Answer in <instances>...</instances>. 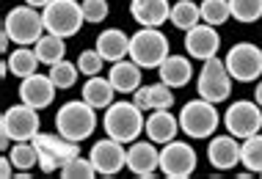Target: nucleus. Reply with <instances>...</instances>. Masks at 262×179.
<instances>
[{
    "mask_svg": "<svg viewBox=\"0 0 262 179\" xmlns=\"http://www.w3.org/2000/svg\"><path fill=\"white\" fill-rule=\"evenodd\" d=\"M136 102L141 110H168V107L174 105V91H171V85H166V83H152V85H141V88L133 94Z\"/></svg>",
    "mask_w": 262,
    "mask_h": 179,
    "instance_id": "obj_19",
    "label": "nucleus"
},
{
    "mask_svg": "<svg viewBox=\"0 0 262 179\" xmlns=\"http://www.w3.org/2000/svg\"><path fill=\"white\" fill-rule=\"evenodd\" d=\"M61 176L63 179H91V176H97V168H94V163H91V157L77 154L61 168Z\"/></svg>",
    "mask_w": 262,
    "mask_h": 179,
    "instance_id": "obj_33",
    "label": "nucleus"
},
{
    "mask_svg": "<svg viewBox=\"0 0 262 179\" xmlns=\"http://www.w3.org/2000/svg\"><path fill=\"white\" fill-rule=\"evenodd\" d=\"M9 157L17 171H31L33 166H39V152L33 146V141H17V146L9 152Z\"/></svg>",
    "mask_w": 262,
    "mask_h": 179,
    "instance_id": "obj_29",
    "label": "nucleus"
},
{
    "mask_svg": "<svg viewBox=\"0 0 262 179\" xmlns=\"http://www.w3.org/2000/svg\"><path fill=\"white\" fill-rule=\"evenodd\" d=\"M55 130L69 141H86L97 130V107H91L86 99H72L63 102L55 113Z\"/></svg>",
    "mask_w": 262,
    "mask_h": 179,
    "instance_id": "obj_2",
    "label": "nucleus"
},
{
    "mask_svg": "<svg viewBox=\"0 0 262 179\" xmlns=\"http://www.w3.org/2000/svg\"><path fill=\"white\" fill-rule=\"evenodd\" d=\"M226 132L235 135V138H251V135L262 132V110L257 102H249V99H237V102L229 105L224 116Z\"/></svg>",
    "mask_w": 262,
    "mask_h": 179,
    "instance_id": "obj_11",
    "label": "nucleus"
},
{
    "mask_svg": "<svg viewBox=\"0 0 262 179\" xmlns=\"http://www.w3.org/2000/svg\"><path fill=\"white\" fill-rule=\"evenodd\" d=\"M33 146H36V152H39V168L45 171V174L61 171L69 160H72V157L80 154V149H77V141L63 138L61 132H58V135L39 132L36 138H33Z\"/></svg>",
    "mask_w": 262,
    "mask_h": 179,
    "instance_id": "obj_6",
    "label": "nucleus"
},
{
    "mask_svg": "<svg viewBox=\"0 0 262 179\" xmlns=\"http://www.w3.org/2000/svg\"><path fill=\"white\" fill-rule=\"evenodd\" d=\"M177 132H182L180 119L171 116V110H152L146 119V135L155 143H168L177 138Z\"/></svg>",
    "mask_w": 262,
    "mask_h": 179,
    "instance_id": "obj_22",
    "label": "nucleus"
},
{
    "mask_svg": "<svg viewBox=\"0 0 262 179\" xmlns=\"http://www.w3.org/2000/svg\"><path fill=\"white\" fill-rule=\"evenodd\" d=\"M113 94H116V88H113L111 77H102V75L89 77L86 85H83V99H86L91 107H97V110L113 105Z\"/></svg>",
    "mask_w": 262,
    "mask_h": 179,
    "instance_id": "obj_24",
    "label": "nucleus"
},
{
    "mask_svg": "<svg viewBox=\"0 0 262 179\" xmlns=\"http://www.w3.org/2000/svg\"><path fill=\"white\" fill-rule=\"evenodd\" d=\"M254 102H257L259 107H262V80H259V85L254 88Z\"/></svg>",
    "mask_w": 262,
    "mask_h": 179,
    "instance_id": "obj_37",
    "label": "nucleus"
},
{
    "mask_svg": "<svg viewBox=\"0 0 262 179\" xmlns=\"http://www.w3.org/2000/svg\"><path fill=\"white\" fill-rule=\"evenodd\" d=\"M158 72H160V80L171 85V88H182L193 77V66H190V58H185V55H168L158 66Z\"/></svg>",
    "mask_w": 262,
    "mask_h": 179,
    "instance_id": "obj_23",
    "label": "nucleus"
},
{
    "mask_svg": "<svg viewBox=\"0 0 262 179\" xmlns=\"http://www.w3.org/2000/svg\"><path fill=\"white\" fill-rule=\"evenodd\" d=\"M202 23V9L193 3V0H180V3L171 6V25L180 28V31H190Z\"/></svg>",
    "mask_w": 262,
    "mask_h": 179,
    "instance_id": "obj_27",
    "label": "nucleus"
},
{
    "mask_svg": "<svg viewBox=\"0 0 262 179\" xmlns=\"http://www.w3.org/2000/svg\"><path fill=\"white\" fill-rule=\"evenodd\" d=\"M127 168L136 176H152L160 168V152L155 149V141H133L127 149Z\"/></svg>",
    "mask_w": 262,
    "mask_h": 179,
    "instance_id": "obj_16",
    "label": "nucleus"
},
{
    "mask_svg": "<svg viewBox=\"0 0 262 179\" xmlns=\"http://www.w3.org/2000/svg\"><path fill=\"white\" fill-rule=\"evenodd\" d=\"M168 39L158 28H141L138 33L130 36V58L141 69H158L168 58Z\"/></svg>",
    "mask_w": 262,
    "mask_h": 179,
    "instance_id": "obj_4",
    "label": "nucleus"
},
{
    "mask_svg": "<svg viewBox=\"0 0 262 179\" xmlns=\"http://www.w3.org/2000/svg\"><path fill=\"white\" fill-rule=\"evenodd\" d=\"M160 171L171 179H185L196 171V152L190 143L168 141L160 149Z\"/></svg>",
    "mask_w": 262,
    "mask_h": 179,
    "instance_id": "obj_12",
    "label": "nucleus"
},
{
    "mask_svg": "<svg viewBox=\"0 0 262 179\" xmlns=\"http://www.w3.org/2000/svg\"><path fill=\"white\" fill-rule=\"evenodd\" d=\"M259 176H262V174H259Z\"/></svg>",
    "mask_w": 262,
    "mask_h": 179,
    "instance_id": "obj_39",
    "label": "nucleus"
},
{
    "mask_svg": "<svg viewBox=\"0 0 262 179\" xmlns=\"http://www.w3.org/2000/svg\"><path fill=\"white\" fill-rule=\"evenodd\" d=\"M36 50L39 61L47 63V66H53V63L63 61V53H67V44H63V36H55V33H45L41 39L33 44Z\"/></svg>",
    "mask_w": 262,
    "mask_h": 179,
    "instance_id": "obj_26",
    "label": "nucleus"
},
{
    "mask_svg": "<svg viewBox=\"0 0 262 179\" xmlns=\"http://www.w3.org/2000/svg\"><path fill=\"white\" fill-rule=\"evenodd\" d=\"M102 63H105V58L100 55V50H83L80 55H77V66H80V72L83 75H89V77H94V75H100L102 72Z\"/></svg>",
    "mask_w": 262,
    "mask_h": 179,
    "instance_id": "obj_34",
    "label": "nucleus"
},
{
    "mask_svg": "<svg viewBox=\"0 0 262 179\" xmlns=\"http://www.w3.org/2000/svg\"><path fill=\"white\" fill-rule=\"evenodd\" d=\"M41 19H45V28L47 33H55V36H75L80 31V25L86 23L83 17V6L77 0H50V3L41 9Z\"/></svg>",
    "mask_w": 262,
    "mask_h": 179,
    "instance_id": "obj_5",
    "label": "nucleus"
},
{
    "mask_svg": "<svg viewBox=\"0 0 262 179\" xmlns=\"http://www.w3.org/2000/svg\"><path fill=\"white\" fill-rule=\"evenodd\" d=\"M240 163L246 166V171L262 174V135L259 132L243 141V146H240Z\"/></svg>",
    "mask_w": 262,
    "mask_h": 179,
    "instance_id": "obj_28",
    "label": "nucleus"
},
{
    "mask_svg": "<svg viewBox=\"0 0 262 179\" xmlns=\"http://www.w3.org/2000/svg\"><path fill=\"white\" fill-rule=\"evenodd\" d=\"M207 160L212 168L218 171H229L240 163V143L235 135H218L210 141L207 146Z\"/></svg>",
    "mask_w": 262,
    "mask_h": 179,
    "instance_id": "obj_17",
    "label": "nucleus"
},
{
    "mask_svg": "<svg viewBox=\"0 0 262 179\" xmlns=\"http://www.w3.org/2000/svg\"><path fill=\"white\" fill-rule=\"evenodd\" d=\"M97 50H100V55L105 61L116 63L124 55H130V36L124 31H119V28H108V31H102L97 36Z\"/></svg>",
    "mask_w": 262,
    "mask_h": 179,
    "instance_id": "obj_21",
    "label": "nucleus"
},
{
    "mask_svg": "<svg viewBox=\"0 0 262 179\" xmlns=\"http://www.w3.org/2000/svg\"><path fill=\"white\" fill-rule=\"evenodd\" d=\"M102 127L111 138H116L122 143H133V141H138L141 132H144L146 119H144V110H141L136 102H113V105L105 107Z\"/></svg>",
    "mask_w": 262,
    "mask_h": 179,
    "instance_id": "obj_1",
    "label": "nucleus"
},
{
    "mask_svg": "<svg viewBox=\"0 0 262 179\" xmlns=\"http://www.w3.org/2000/svg\"><path fill=\"white\" fill-rule=\"evenodd\" d=\"M196 91H199L202 99H207V102H224V99H229L232 94V75L229 69H226L224 61L218 58H210L204 61V66L199 72V80H196Z\"/></svg>",
    "mask_w": 262,
    "mask_h": 179,
    "instance_id": "obj_9",
    "label": "nucleus"
},
{
    "mask_svg": "<svg viewBox=\"0 0 262 179\" xmlns=\"http://www.w3.org/2000/svg\"><path fill=\"white\" fill-rule=\"evenodd\" d=\"M130 14L141 28H160L171 19V6L168 0H133Z\"/></svg>",
    "mask_w": 262,
    "mask_h": 179,
    "instance_id": "obj_18",
    "label": "nucleus"
},
{
    "mask_svg": "<svg viewBox=\"0 0 262 179\" xmlns=\"http://www.w3.org/2000/svg\"><path fill=\"white\" fill-rule=\"evenodd\" d=\"M83 17L86 23H102L108 17V3L105 0H83Z\"/></svg>",
    "mask_w": 262,
    "mask_h": 179,
    "instance_id": "obj_35",
    "label": "nucleus"
},
{
    "mask_svg": "<svg viewBox=\"0 0 262 179\" xmlns=\"http://www.w3.org/2000/svg\"><path fill=\"white\" fill-rule=\"evenodd\" d=\"M28 6H33V9H45L47 3H50V0H25Z\"/></svg>",
    "mask_w": 262,
    "mask_h": 179,
    "instance_id": "obj_38",
    "label": "nucleus"
},
{
    "mask_svg": "<svg viewBox=\"0 0 262 179\" xmlns=\"http://www.w3.org/2000/svg\"><path fill=\"white\" fill-rule=\"evenodd\" d=\"M91 163H94L97 174L102 176H116L122 168H127V152H124V143L116 141V138H102L91 146Z\"/></svg>",
    "mask_w": 262,
    "mask_h": 179,
    "instance_id": "obj_13",
    "label": "nucleus"
},
{
    "mask_svg": "<svg viewBox=\"0 0 262 179\" xmlns=\"http://www.w3.org/2000/svg\"><path fill=\"white\" fill-rule=\"evenodd\" d=\"M41 119L36 113V107L31 105H11L0 119V132H6L11 141H33L39 135Z\"/></svg>",
    "mask_w": 262,
    "mask_h": 179,
    "instance_id": "obj_10",
    "label": "nucleus"
},
{
    "mask_svg": "<svg viewBox=\"0 0 262 179\" xmlns=\"http://www.w3.org/2000/svg\"><path fill=\"white\" fill-rule=\"evenodd\" d=\"M77 75H80V66H77V61H58V63H53L50 66V77H53V83L58 85V91L63 88H72V85L77 83Z\"/></svg>",
    "mask_w": 262,
    "mask_h": 179,
    "instance_id": "obj_30",
    "label": "nucleus"
},
{
    "mask_svg": "<svg viewBox=\"0 0 262 179\" xmlns=\"http://www.w3.org/2000/svg\"><path fill=\"white\" fill-rule=\"evenodd\" d=\"M226 69H229L232 80L237 83H254L262 75V47L251 44V41H240L226 53Z\"/></svg>",
    "mask_w": 262,
    "mask_h": 179,
    "instance_id": "obj_8",
    "label": "nucleus"
},
{
    "mask_svg": "<svg viewBox=\"0 0 262 179\" xmlns=\"http://www.w3.org/2000/svg\"><path fill=\"white\" fill-rule=\"evenodd\" d=\"M3 31L9 33L11 44H36V41L45 36V19H41L39 9H33V6H17V9H11L6 14V23H3Z\"/></svg>",
    "mask_w": 262,
    "mask_h": 179,
    "instance_id": "obj_3",
    "label": "nucleus"
},
{
    "mask_svg": "<svg viewBox=\"0 0 262 179\" xmlns=\"http://www.w3.org/2000/svg\"><path fill=\"white\" fill-rule=\"evenodd\" d=\"M55 91H58V85L53 83V77L50 75H39V72L31 75V77H23V83H19V99H23L25 105L36 107V110L53 105Z\"/></svg>",
    "mask_w": 262,
    "mask_h": 179,
    "instance_id": "obj_15",
    "label": "nucleus"
},
{
    "mask_svg": "<svg viewBox=\"0 0 262 179\" xmlns=\"http://www.w3.org/2000/svg\"><path fill=\"white\" fill-rule=\"evenodd\" d=\"M6 63H9V72L14 77H31V75H36V66H39V55H36V50H31V47H23L19 44L14 53L6 58Z\"/></svg>",
    "mask_w": 262,
    "mask_h": 179,
    "instance_id": "obj_25",
    "label": "nucleus"
},
{
    "mask_svg": "<svg viewBox=\"0 0 262 179\" xmlns=\"http://www.w3.org/2000/svg\"><path fill=\"white\" fill-rule=\"evenodd\" d=\"M218 47H221V36H218L215 25L199 23L196 28L185 31V50H188L190 58H196V61H210V58H215Z\"/></svg>",
    "mask_w": 262,
    "mask_h": 179,
    "instance_id": "obj_14",
    "label": "nucleus"
},
{
    "mask_svg": "<svg viewBox=\"0 0 262 179\" xmlns=\"http://www.w3.org/2000/svg\"><path fill=\"white\" fill-rule=\"evenodd\" d=\"M218 121L221 119H218L215 102H207L202 97L193 102H185V107L180 110V127L190 138H210L218 130Z\"/></svg>",
    "mask_w": 262,
    "mask_h": 179,
    "instance_id": "obj_7",
    "label": "nucleus"
},
{
    "mask_svg": "<svg viewBox=\"0 0 262 179\" xmlns=\"http://www.w3.org/2000/svg\"><path fill=\"white\" fill-rule=\"evenodd\" d=\"M229 9L237 23H257L262 17V0H229Z\"/></svg>",
    "mask_w": 262,
    "mask_h": 179,
    "instance_id": "obj_32",
    "label": "nucleus"
},
{
    "mask_svg": "<svg viewBox=\"0 0 262 179\" xmlns=\"http://www.w3.org/2000/svg\"><path fill=\"white\" fill-rule=\"evenodd\" d=\"M11 174H14V163H11V157L6 154L3 160H0V176H6V179H9Z\"/></svg>",
    "mask_w": 262,
    "mask_h": 179,
    "instance_id": "obj_36",
    "label": "nucleus"
},
{
    "mask_svg": "<svg viewBox=\"0 0 262 179\" xmlns=\"http://www.w3.org/2000/svg\"><path fill=\"white\" fill-rule=\"evenodd\" d=\"M111 83H113V88H116V94H136V91L141 88V66L136 61H116L111 66Z\"/></svg>",
    "mask_w": 262,
    "mask_h": 179,
    "instance_id": "obj_20",
    "label": "nucleus"
},
{
    "mask_svg": "<svg viewBox=\"0 0 262 179\" xmlns=\"http://www.w3.org/2000/svg\"><path fill=\"white\" fill-rule=\"evenodd\" d=\"M202 23L207 25H224L232 17L229 0H202Z\"/></svg>",
    "mask_w": 262,
    "mask_h": 179,
    "instance_id": "obj_31",
    "label": "nucleus"
}]
</instances>
